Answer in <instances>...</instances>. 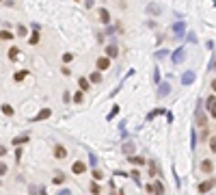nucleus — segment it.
Wrapping results in <instances>:
<instances>
[{
    "instance_id": "obj_1",
    "label": "nucleus",
    "mask_w": 216,
    "mask_h": 195,
    "mask_svg": "<svg viewBox=\"0 0 216 195\" xmlns=\"http://www.w3.org/2000/svg\"><path fill=\"white\" fill-rule=\"evenodd\" d=\"M214 187H216V180L214 178H210V180H203V182L197 187V191H199V193H208V191H212Z\"/></svg>"
},
{
    "instance_id": "obj_2",
    "label": "nucleus",
    "mask_w": 216,
    "mask_h": 195,
    "mask_svg": "<svg viewBox=\"0 0 216 195\" xmlns=\"http://www.w3.org/2000/svg\"><path fill=\"white\" fill-rule=\"evenodd\" d=\"M108 67H110V56H108V54H106V56H99V59H97V69L104 72V69H108Z\"/></svg>"
},
{
    "instance_id": "obj_3",
    "label": "nucleus",
    "mask_w": 216,
    "mask_h": 195,
    "mask_svg": "<svg viewBox=\"0 0 216 195\" xmlns=\"http://www.w3.org/2000/svg\"><path fill=\"white\" fill-rule=\"evenodd\" d=\"M52 115V108H43V111H39L35 117H33V121H43V119H48Z\"/></svg>"
},
{
    "instance_id": "obj_4",
    "label": "nucleus",
    "mask_w": 216,
    "mask_h": 195,
    "mask_svg": "<svg viewBox=\"0 0 216 195\" xmlns=\"http://www.w3.org/2000/svg\"><path fill=\"white\" fill-rule=\"evenodd\" d=\"M71 171H74L76 176H80V174H85V171H86V165L82 163V160H76V163H74V167H71Z\"/></svg>"
},
{
    "instance_id": "obj_5",
    "label": "nucleus",
    "mask_w": 216,
    "mask_h": 195,
    "mask_svg": "<svg viewBox=\"0 0 216 195\" xmlns=\"http://www.w3.org/2000/svg\"><path fill=\"white\" fill-rule=\"evenodd\" d=\"M205 106H208V111H210L212 115H216V96H208V100H205Z\"/></svg>"
},
{
    "instance_id": "obj_6",
    "label": "nucleus",
    "mask_w": 216,
    "mask_h": 195,
    "mask_svg": "<svg viewBox=\"0 0 216 195\" xmlns=\"http://www.w3.org/2000/svg\"><path fill=\"white\" fill-rule=\"evenodd\" d=\"M54 156H56L58 160H63V158H67V150L63 145H54Z\"/></svg>"
},
{
    "instance_id": "obj_7",
    "label": "nucleus",
    "mask_w": 216,
    "mask_h": 195,
    "mask_svg": "<svg viewBox=\"0 0 216 195\" xmlns=\"http://www.w3.org/2000/svg\"><path fill=\"white\" fill-rule=\"evenodd\" d=\"M197 124H199V126H208V119H205L203 108H197Z\"/></svg>"
},
{
    "instance_id": "obj_8",
    "label": "nucleus",
    "mask_w": 216,
    "mask_h": 195,
    "mask_svg": "<svg viewBox=\"0 0 216 195\" xmlns=\"http://www.w3.org/2000/svg\"><path fill=\"white\" fill-rule=\"evenodd\" d=\"M128 163L130 165H138V167H140V165H145L147 160H145L143 156H128Z\"/></svg>"
},
{
    "instance_id": "obj_9",
    "label": "nucleus",
    "mask_w": 216,
    "mask_h": 195,
    "mask_svg": "<svg viewBox=\"0 0 216 195\" xmlns=\"http://www.w3.org/2000/svg\"><path fill=\"white\" fill-rule=\"evenodd\" d=\"M106 54H108L110 59H115V56H119V48H117L115 44H110V46L106 48Z\"/></svg>"
},
{
    "instance_id": "obj_10",
    "label": "nucleus",
    "mask_w": 216,
    "mask_h": 195,
    "mask_svg": "<svg viewBox=\"0 0 216 195\" xmlns=\"http://www.w3.org/2000/svg\"><path fill=\"white\" fill-rule=\"evenodd\" d=\"M9 59H11V61H17V59H20V48L11 46V48H9Z\"/></svg>"
},
{
    "instance_id": "obj_11",
    "label": "nucleus",
    "mask_w": 216,
    "mask_h": 195,
    "mask_svg": "<svg viewBox=\"0 0 216 195\" xmlns=\"http://www.w3.org/2000/svg\"><path fill=\"white\" fill-rule=\"evenodd\" d=\"M78 85H80V89H82V91H89V89H91V80H86L85 76H82V78H78Z\"/></svg>"
},
{
    "instance_id": "obj_12",
    "label": "nucleus",
    "mask_w": 216,
    "mask_h": 195,
    "mask_svg": "<svg viewBox=\"0 0 216 195\" xmlns=\"http://www.w3.org/2000/svg\"><path fill=\"white\" fill-rule=\"evenodd\" d=\"M99 20H102L104 24H110V13H108L106 9H99Z\"/></svg>"
},
{
    "instance_id": "obj_13",
    "label": "nucleus",
    "mask_w": 216,
    "mask_h": 195,
    "mask_svg": "<svg viewBox=\"0 0 216 195\" xmlns=\"http://www.w3.org/2000/svg\"><path fill=\"white\" fill-rule=\"evenodd\" d=\"M26 76H28V72H26V69H20V72H15V74H13L15 83H22V80L26 78Z\"/></svg>"
},
{
    "instance_id": "obj_14",
    "label": "nucleus",
    "mask_w": 216,
    "mask_h": 195,
    "mask_svg": "<svg viewBox=\"0 0 216 195\" xmlns=\"http://www.w3.org/2000/svg\"><path fill=\"white\" fill-rule=\"evenodd\" d=\"M212 169H214L212 160H203V163H201V171H203V174H210Z\"/></svg>"
},
{
    "instance_id": "obj_15",
    "label": "nucleus",
    "mask_w": 216,
    "mask_h": 195,
    "mask_svg": "<svg viewBox=\"0 0 216 195\" xmlns=\"http://www.w3.org/2000/svg\"><path fill=\"white\" fill-rule=\"evenodd\" d=\"M89 80H91V83H95V85H97V83H102V69H97V72H93Z\"/></svg>"
},
{
    "instance_id": "obj_16",
    "label": "nucleus",
    "mask_w": 216,
    "mask_h": 195,
    "mask_svg": "<svg viewBox=\"0 0 216 195\" xmlns=\"http://www.w3.org/2000/svg\"><path fill=\"white\" fill-rule=\"evenodd\" d=\"M28 44H30V46H37V44H39V33H37V31H33V35H30V39H28Z\"/></svg>"
},
{
    "instance_id": "obj_17",
    "label": "nucleus",
    "mask_w": 216,
    "mask_h": 195,
    "mask_svg": "<svg viewBox=\"0 0 216 195\" xmlns=\"http://www.w3.org/2000/svg\"><path fill=\"white\" fill-rule=\"evenodd\" d=\"M11 39H13V35L9 31H0V41H11Z\"/></svg>"
},
{
    "instance_id": "obj_18",
    "label": "nucleus",
    "mask_w": 216,
    "mask_h": 195,
    "mask_svg": "<svg viewBox=\"0 0 216 195\" xmlns=\"http://www.w3.org/2000/svg\"><path fill=\"white\" fill-rule=\"evenodd\" d=\"M2 113H4V115H9V117H11V115H13V113H15V111H13V106H11V104H2Z\"/></svg>"
},
{
    "instance_id": "obj_19",
    "label": "nucleus",
    "mask_w": 216,
    "mask_h": 195,
    "mask_svg": "<svg viewBox=\"0 0 216 195\" xmlns=\"http://www.w3.org/2000/svg\"><path fill=\"white\" fill-rule=\"evenodd\" d=\"M13 143H15V147L24 145V143H28V137H15V139H13Z\"/></svg>"
},
{
    "instance_id": "obj_20",
    "label": "nucleus",
    "mask_w": 216,
    "mask_h": 195,
    "mask_svg": "<svg viewBox=\"0 0 216 195\" xmlns=\"http://www.w3.org/2000/svg\"><path fill=\"white\" fill-rule=\"evenodd\" d=\"M182 59H184V48H179L175 54H173V61H175V63H179Z\"/></svg>"
},
{
    "instance_id": "obj_21",
    "label": "nucleus",
    "mask_w": 216,
    "mask_h": 195,
    "mask_svg": "<svg viewBox=\"0 0 216 195\" xmlns=\"http://www.w3.org/2000/svg\"><path fill=\"white\" fill-rule=\"evenodd\" d=\"M82 100H85V91H82V89H80V91H78V93H76V96H74V102H76V104H80V102H82Z\"/></svg>"
},
{
    "instance_id": "obj_22",
    "label": "nucleus",
    "mask_w": 216,
    "mask_h": 195,
    "mask_svg": "<svg viewBox=\"0 0 216 195\" xmlns=\"http://www.w3.org/2000/svg\"><path fill=\"white\" fill-rule=\"evenodd\" d=\"M192 78H195V74H192V72H186V74H184V85L192 83Z\"/></svg>"
},
{
    "instance_id": "obj_23",
    "label": "nucleus",
    "mask_w": 216,
    "mask_h": 195,
    "mask_svg": "<svg viewBox=\"0 0 216 195\" xmlns=\"http://www.w3.org/2000/svg\"><path fill=\"white\" fill-rule=\"evenodd\" d=\"M71 61H74V54L71 52H65L63 54V63H71Z\"/></svg>"
},
{
    "instance_id": "obj_24",
    "label": "nucleus",
    "mask_w": 216,
    "mask_h": 195,
    "mask_svg": "<svg viewBox=\"0 0 216 195\" xmlns=\"http://www.w3.org/2000/svg\"><path fill=\"white\" fill-rule=\"evenodd\" d=\"M123 152H126V154H132V152H134V143H126V145H123Z\"/></svg>"
},
{
    "instance_id": "obj_25",
    "label": "nucleus",
    "mask_w": 216,
    "mask_h": 195,
    "mask_svg": "<svg viewBox=\"0 0 216 195\" xmlns=\"http://www.w3.org/2000/svg\"><path fill=\"white\" fill-rule=\"evenodd\" d=\"M63 180H65V176H63V174H56V178H54V184H63Z\"/></svg>"
},
{
    "instance_id": "obj_26",
    "label": "nucleus",
    "mask_w": 216,
    "mask_h": 195,
    "mask_svg": "<svg viewBox=\"0 0 216 195\" xmlns=\"http://www.w3.org/2000/svg\"><path fill=\"white\" fill-rule=\"evenodd\" d=\"M162 191H164V187H162L160 182H156V184H154V193H162Z\"/></svg>"
},
{
    "instance_id": "obj_27",
    "label": "nucleus",
    "mask_w": 216,
    "mask_h": 195,
    "mask_svg": "<svg viewBox=\"0 0 216 195\" xmlns=\"http://www.w3.org/2000/svg\"><path fill=\"white\" fill-rule=\"evenodd\" d=\"M158 93H160V96H167V93H169V85H162V87H160V91H158Z\"/></svg>"
},
{
    "instance_id": "obj_28",
    "label": "nucleus",
    "mask_w": 216,
    "mask_h": 195,
    "mask_svg": "<svg viewBox=\"0 0 216 195\" xmlns=\"http://www.w3.org/2000/svg\"><path fill=\"white\" fill-rule=\"evenodd\" d=\"M89 191H91V193H99V187H97V184H95V182H93V184H91V187H89Z\"/></svg>"
},
{
    "instance_id": "obj_29",
    "label": "nucleus",
    "mask_w": 216,
    "mask_h": 195,
    "mask_svg": "<svg viewBox=\"0 0 216 195\" xmlns=\"http://www.w3.org/2000/svg\"><path fill=\"white\" fill-rule=\"evenodd\" d=\"M210 150H212V152H216V137H212V139H210Z\"/></svg>"
},
{
    "instance_id": "obj_30",
    "label": "nucleus",
    "mask_w": 216,
    "mask_h": 195,
    "mask_svg": "<svg viewBox=\"0 0 216 195\" xmlns=\"http://www.w3.org/2000/svg\"><path fill=\"white\" fill-rule=\"evenodd\" d=\"M93 178H95V180H102V171L95 169V171H93Z\"/></svg>"
},
{
    "instance_id": "obj_31",
    "label": "nucleus",
    "mask_w": 216,
    "mask_h": 195,
    "mask_svg": "<svg viewBox=\"0 0 216 195\" xmlns=\"http://www.w3.org/2000/svg\"><path fill=\"white\" fill-rule=\"evenodd\" d=\"M130 178H132V180H136V182H138V178H140V174H138V171H132V174H130Z\"/></svg>"
},
{
    "instance_id": "obj_32",
    "label": "nucleus",
    "mask_w": 216,
    "mask_h": 195,
    "mask_svg": "<svg viewBox=\"0 0 216 195\" xmlns=\"http://www.w3.org/2000/svg\"><path fill=\"white\" fill-rule=\"evenodd\" d=\"M4 174H7V165H4V163H0V176H4Z\"/></svg>"
},
{
    "instance_id": "obj_33",
    "label": "nucleus",
    "mask_w": 216,
    "mask_h": 195,
    "mask_svg": "<svg viewBox=\"0 0 216 195\" xmlns=\"http://www.w3.org/2000/svg\"><path fill=\"white\" fill-rule=\"evenodd\" d=\"M4 154H7V147H4V145H0V156H4Z\"/></svg>"
},
{
    "instance_id": "obj_34",
    "label": "nucleus",
    "mask_w": 216,
    "mask_h": 195,
    "mask_svg": "<svg viewBox=\"0 0 216 195\" xmlns=\"http://www.w3.org/2000/svg\"><path fill=\"white\" fill-rule=\"evenodd\" d=\"M212 89H214V93H216V80H212Z\"/></svg>"
},
{
    "instance_id": "obj_35",
    "label": "nucleus",
    "mask_w": 216,
    "mask_h": 195,
    "mask_svg": "<svg viewBox=\"0 0 216 195\" xmlns=\"http://www.w3.org/2000/svg\"><path fill=\"white\" fill-rule=\"evenodd\" d=\"M0 2H2V0H0Z\"/></svg>"
}]
</instances>
